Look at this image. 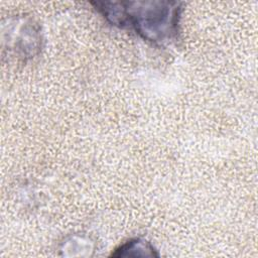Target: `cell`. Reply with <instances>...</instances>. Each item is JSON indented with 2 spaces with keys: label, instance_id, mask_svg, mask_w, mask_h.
Listing matches in <instances>:
<instances>
[{
  "label": "cell",
  "instance_id": "obj_1",
  "mask_svg": "<svg viewBox=\"0 0 258 258\" xmlns=\"http://www.w3.org/2000/svg\"><path fill=\"white\" fill-rule=\"evenodd\" d=\"M109 21L132 26L144 38L163 42L177 32L180 3L175 1H134L93 3Z\"/></svg>",
  "mask_w": 258,
  "mask_h": 258
}]
</instances>
